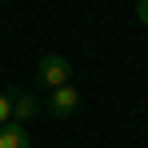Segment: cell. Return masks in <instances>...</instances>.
<instances>
[{
  "instance_id": "6da1fadb",
  "label": "cell",
  "mask_w": 148,
  "mask_h": 148,
  "mask_svg": "<svg viewBox=\"0 0 148 148\" xmlns=\"http://www.w3.org/2000/svg\"><path fill=\"white\" fill-rule=\"evenodd\" d=\"M40 84L44 88H64V84H72V64L60 56V52H48L44 60H40Z\"/></svg>"
},
{
  "instance_id": "7a4b0ae2",
  "label": "cell",
  "mask_w": 148,
  "mask_h": 148,
  "mask_svg": "<svg viewBox=\"0 0 148 148\" xmlns=\"http://www.w3.org/2000/svg\"><path fill=\"white\" fill-rule=\"evenodd\" d=\"M76 104H80V92H76L72 84H64V88H56L48 100V112L52 116H72L76 112Z\"/></svg>"
},
{
  "instance_id": "3957f363",
  "label": "cell",
  "mask_w": 148,
  "mask_h": 148,
  "mask_svg": "<svg viewBox=\"0 0 148 148\" xmlns=\"http://www.w3.org/2000/svg\"><path fill=\"white\" fill-rule=\"evenodd\" d=\"M0 148H28V132H24V124H16V120L0 124Z\"/></svg>"
},
{
  "instance_id": "277c9868",
  "label": "cell",
  "mask_w": 148,
  "mask_h": 148,
  "mask_svg": "<svg viewBox=\"0 0 148 148\" xmlns=\"http://www.w3.org/2000/svg\"><path fill=\"white\" fill-rule=\"evenodd\" d=\"M28 116H36V96H28V92H24V96H16V100H12V120H16V124H24Z\"/></svg>"
},
{
  "instance_id": "5b68a950",
  "label": "cell",
  "mask_w": 148,
  "mask_h": 148,
  "mask_svg": "<svg viewBox=\"0 0 148 148\" xmlns=\"http://www.w3.org/2000/svg\"><path fill=\"white\" fill-rule=\"evenodd\" d=\"M8 120H12V100L0 96V124H8Z\"/></svg>"
},
{
  "instance_id": "8992f818",
  "label": "cell",
  "mask_w": 148,
  "mask_h": 148,
  "mask_svg": "<svg viewBox=\"0 0 148 148\" xmlns=\"http://www.w3.org/2000/svg\"><path fill=\"white\" fill-rule=\"evenodd\" d=\"M136 16H140V24H148V0H136Z\"/></svg>"
}]
</instances>
